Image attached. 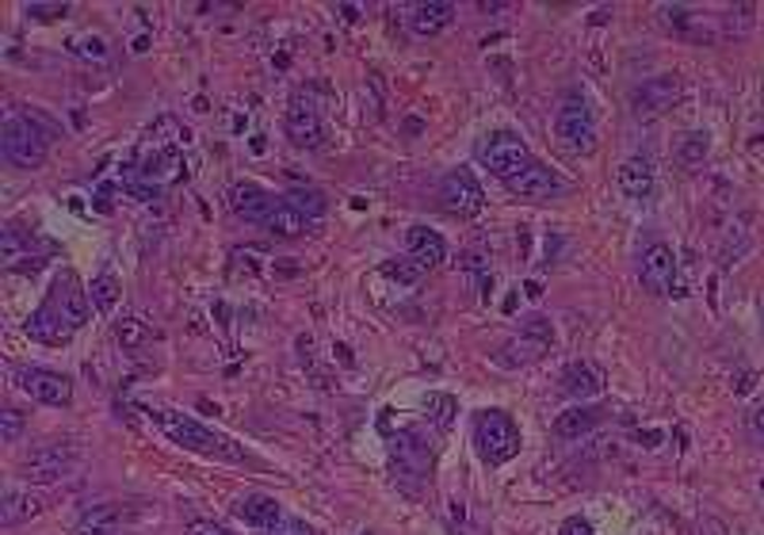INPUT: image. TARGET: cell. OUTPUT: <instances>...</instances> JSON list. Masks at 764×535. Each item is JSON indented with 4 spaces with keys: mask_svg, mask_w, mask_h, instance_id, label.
Instances as JSON below:
<instances>
[{
    "mask_svg": "<svg viewBox=\"0 0 764 535\" xmlns=\"http://www.w3.org/2000/svg\"><path fill=\"white\" fill-rule=\"evenodd\" d=\"M551 325H546V317H528V325H524V337H517V341H509V345L501 348V364H509V367H517V364H535L539 356L551 348Z\"/></svg>",
    "mask_w": 764,
    "mask_h": 535,
    "instance_id": "15",
    "label": "cell"
},
{
    "mask_svg": "<svg viewBox=\"0 0 764 535\" xmlns=\"http://www.w3.org/2000/svg\"><path fill=\"white\" fill-rule=\"evenodd\" d=\"M184 535H233V532L222 528V524H214V521H191Z\"/></svg>",
    "mask_w": 764,
    "mask_h": 535,
    "instance_id": "36",
    "label": "cell"
},
{
    "mask_svg": "<svg viewBox=\"0 0 764 535\" xmlns=\"http://www.w3.org/2000/svg\"><path fill=\"white\" fill-rule=\"evenodd\" d=\"M38 513H43V498L31 490H8L4 501H0V524H4V528L35 521Z\"/></svg>",
    "mask_w": 764,
    "mask_h": 535,
    "instance_id": "21",
    "label": "cell"
},
{
    "mask_svg": "<svg viewBox=\"0 0 764 535\" xmlns=\"http://www.w3.org/2000/svg\"><path fill=\"white\" fill-rule=\"evenodd\" d=\"M279 207V199L272 196L268 188H261V183L253 180H237L230 188V211L237 214L241 222H253V226H268L272 211Z\"/></svg>",
    "mask_w": 764,
    "mask_h": 535,
    "instance_id": "13",
    "label": "cell"
},
{
    "mask_svg": "<svg viewBox=\"0 0 764 535\" xmlns=\"http://www.w3.org/2000/svg\"><path fill=\"white\" fill-rule=\"evenodd\" d=\"M23 436V413L20 410H4L0 413V441L15 444Z\"/></svg>",
    "mask_w": 764,
    "mask_h": 535,
    "instance_id": "35",
    "label": "cell"
},
{
    "mask_svg": "<svg viewBox=\"0 0 764 535\" xmlns=\"http://www.w3.org/2000/svg\"><path fill=\"white\" fill-rule=\"evenodd\" d=\"M554 134L569 154L589 157L597 149V123H593V111L585 100H566L554 115Z\"/></svg>",
    "mask_w": 764,
    "mask_h": 535,
    "instance_id": "6",
    "label": "cell"
},
{
    "mask_svg": "<svg viewBox=\"0 0 764 535\" xmlns=\"http://www.w3.org/2000/svg\"><path fill=\"white\" fill-rule=\"evenodd\" d=\"M406 249H409V257H413L417 265H424L429 271L436 265H444V257H447L444 237H440L436 230H429V226H409L406 230Z\"/></svg>",
    "mask_w": 764,
    "mask_h": 535,
    "instance_id": "19",
    "label": "cell"
},
{
    "mask_svg": "<svg viewBox=\"0 0 764 535\" xmlns=\"http://www.w3.org/2000/svg\"><path fill=\"white\" fill-rule=\"evenodd\" d=\"M707 149H711V138H707L704 131H691L680 138V146H677V165L680 169H699L704 165V157H707Z\"/></svg>",
    "mask_w": 764,
    "mask_h": 535,
    "instance_id": "28",
    "label": "cell"
},
{
    "mask_svg": "<svg viewBox=\"0 0 764 535\" xmlns=\"http://www.w3.org/2000/svg\"><path fill=\"white\" fill-rule=\"evenodd\" d=\"M0 257H4V265H20V260H31V234H23L15 222H4V230H0Z\"/></svg>",
    "mask_w": 764,
    "mask_h": 535,
    "instance_id": "26",
    "label": "cell"
},
{
    "mask_svg": "<svg viewBox=\"0 0 764 535\" xmlns=\"http://www.w3.org/2000/svg\"><path fill=\"white\" fill-rule=\"evenodd\" d=\"M440 199H444V207L452 214H458V219H474V214H481V207H486V191L474 180V172H466V169H455L440 180Z\"/></svg>",
    "mask_w": 764,
    "mask_h": 535,
    "instance_id": "12",
    "label": "cell"
},
{
    "mask_svg": "<svg viewBox=\"0 0 764 535\" xmlns=\"http://www.w3.org/2000/svg\"><path fill=\"white\" fill-rule=\"evenodd\" d=\"M424 413L436 428H452L455 421V398L447 394H424Z\"/></svg>",
    "mask_w": 764,
    "mask_h": 535,
    "instance_id": "32",
    "label": "cell"
},
{
    "mask_svg": "<svg viewBox=\"0 0 764 535\" xmlns=\"http://www.w3.org/2000/svg\"><path fill=\"white\" fill-rule=\"evenodd\" d=\"M287 138L295 142L299 149H318L325 142V126H321V111L313 103V96L306 92H295L291 103H287Z\"/></svg>",
    "mask_w": 764,
    "mask_h": 535,
    "instance_id": "9",
    "label": "cell"
},
{
    "mask_svg": "<svg viewBox=\"0 0 764 535\" xmlns=\"http://www.w3.org/2000/svg\"><path fill=\"white\" fill-rule=\"evenodd\" d=\"M753 428H757V433L764 436V405H761L757 413H753Z\"/></svg>",
    "mask_w": 764,
    "mask_h": 535,
    "instance_id": "39",
    "label": "cell"
},
{
    "mask_svg": "<svg viewBox=\"0 0 764 535\" xmlns=\"http://www.w3.org/2000/svg\"><path fill=\"white\" fill-rule=\"evenodd\" d=\"M233 513H237L248 528H261V532L276 528V524L284 521V509H279V501L268 498V493H245V498L233 501Z\"/></svg>",
    "mask_w": 764,
    "mask_h": 535,
    "instance_id": "17",
    "label": "cell"
},
{
    "mask_svg": "<svg viewBox=\"0 0 764 535\" xmlns=\"http://www.w3.org/2000/svg\"><path fill=\"white\" fill-rule=\"evenodd\" d=\"M74 54H77V58L103 62V58H108V43H103L100 35H80V38H74Z\"/></svg>",
    "mask_w": 764,
    "mask_h": 535,
    "instance_id": "33",
    "label": "cell"
},
{
    "mask_svg": "<svg viewBox=\"0 0 764 535\" xmlns=\"http://www.w3.org/2000/svg\"><path fill=\"white\" fill-rule=\"evenodd\" d=\"M74 467H77V447L66 441H51V444L31 447V455L23 459V478L38 486H51V482H62Z\"/></svg>",
    "mask_w": 764,
    "mask_h": 535,
    "instance_id": "7",
    "label": "cell"
},
{
    "mask_svg": "<svg viewBox=\"0 0 764 535\" xmlns=\"http://www.w3.org/2000/svg\"><path fill=\"white\" fill-rule=\"evenodd\" d=\"M0 154L15 169H38L51 157V131H43L31 115H8L0 126Z\"/></svg>",
    "mask_w": 764,
    "mask_h": 535,
    "instance_id": "3",
    "label": "cell"
},
{
    "mask_svg": "<svg viewBox=\"0 0 764 535\" xmlns=\"http://www.w3.org/2000/svg\"><path fill=\"white\" fill-rule=\"evenodd\" d=\"M131 521V509H119V505H96L80 516V535H111L119 532L123 524Z\"/></svg>",
    "mask_w": 764,
    "mask_h": 535,
    "instance_id": "23",
    "label": "cell"
},
{
    "mask_svg": "<svg viewBox=\"0 0 764 535\" xmlns=\"http://www.w3.org/2000/svg\"><path fill=\"white\" fill-rule=\"evenodd\" d=\"M383 276H386V279H394V283H398V287H417L424 276H429V268L417 265V260L406 253V257H401V260H398V257L386 260V265H383Z\"/></svg>",
    "mask_w": 764,
    "mask_h": 535,
    "instance_id": "29",
    "label": "cell"
},
{
    "mask_svg": "<svg viewBox=\"0 0 764 535\" xmlns=\"http://www.w3.org/2000/svg\"><path fill=\"white\" fill-rule=\"evenodd\" d=\"M115 341L134 353V348H142L150 341V325L142 322V317H119V322H115Z\"/></svg>",
    "mask_w": 764,
    "mask_h": 535,
    "instance_id": "30",
    "label": "cell"
},
{
    "mask_svg": "<svg viewBox=\"0 0 764 535\" xmlns=\"http://www.w3.org/2000/svg\"><path fill=\"white\" fill-rule=\"evenodd\" d=\"M558 535H597V532H593V524L582 521V516H569V521L558 528Z\"/></svg>",
    "mask_w": 764,
    "mask_h": 535,
    "instance_id": "37",
    "label": "cell"
},
{
    "mask_svg": "<svg viewBox=\"0 0 764 535\" xmlns=\"http://www.w3.org/2000/svg\"><path fill=\"white\" fill-rule=\"evenodd\" d=\"M390 459H394V470H398L401 482L417 478V482H429L432 478V447L421 441V433L406 428L390 441Z\"/></svg>",
    "mask_w": 764,
    "mask_h": 535,
    "instance_id": "10",
    "label": "cell"
},
{
    "mask_svg": "<svg viewBox=\"0 0 764 535\" xmlns=\"http://www.w3.org/2000/svg\"><path fill=\"white\" fill-rule=\"evenodd\" d=\"M478 161L486 165L497 180H512V177H520L528 165H535V157H532V149H528V142L520 138V134L497 131L478 146Z\"/></svg>",
    "mask_w": 764,
    "mask_h": 535,
    "instance_id": "5",
    "label": "cell"
},
{
    "mask_svg": "<svg viewBox=\"0 0 764 535\" xmlns=\"http://www.w3.org/2000/svg\"><path fill=\"white\" fill-rule=\"evenodd\" d=\"M150 421L160 428V433L168 436L176 447H184V452H196L203 455V459H226V462H237L245 459V452H241L237 444L230 441V436L214 433V428L199 425L196 417H188V413H176V410H150Z\"/></svg>",
    "mask_w": 764,
    "mask_h": 535,
    "instance_id": "2",
    "label": "cell"
},
{
    "mask_svg": "<svg viewBox=\"0 0 764 535\" xmlns=\"http://www.w3.org/2000/svg\"><path fill=\"white\" fill-rule=\"evenodd\" d=\"M119 294H123V287H119V279L111 276V271L96 276L92 287H88V299H92V310H100V314H111V310H115Z\"/></svg>",
    "mask_w": 764,
    "mask_h": 535,
    "instance_id": "27",
    "label": "cell"
},
{
    "mask_svg": "<svg viewBox=\"0 0 764 535\" xmlns=\"http://www.w3.org/2000/svg\"><path fill=\"white\" fill-rule=\"evenodd\" d=\"M505 188L512 191V196H520V199H554V196H562L566 191V183L558 180V172L554 169H546V165H528L520 177H512V180H505Z\"/></svg>",
    "mask_w": 764,
    "mask_h": 535,
    "instance_id": "16",
    "label": "cell"
},
{
    "mask_svg": "<svg viewBox=\"0 0 764 535\" xmlns=\"http://www.w3.org/2000/svg\"><path fill=\"white\" fill-rule=\"evenodd\" d=\"M597 421H600L597 410H589V405H574V410L554 417V436H558V441H582V436H589L593 428H597Z\"/></svg>",
    "mask_w": 764,
    "mask_h": 535,
    "instance_id": "24",
    "label": "cell"
},
{
    "mask_svg": "<svg viewBox=\"0 0 764 535\" xmlns=\"http://www.w3.org/2000/svg\"><path fill=\"white\" fill-rule=\"evenodd\" d=\"M452 15H455V8L444 4V0H424V4L409 8L406 23H409V31H413L417 38H432V35H440L447 23H452Z\"/></svg>",
    "mask_w": 764,
    "mask_h": 535,
    "instance_id": "18",
    "label": "cell"
},
{
    "mask_svg": "<svg viewBox=\"0 0 764 535\" xmlns=\"http://www.w3.org/2000/svg\"><path fill=\"white\" fill-rule=\"evenodd\" d=\"M639 283H642V291H650L654 299L669 294L673 283H677V253L662 242L650 245L639 257Z\"/></svg>",
    "mask_w": 764,
    "mask_h": 535,
    "instance_id": "11",
    "label": "cell"
},
{
    "mask_svg": "<svg viewBox=\"0 0 764 535\" xmlns=\"http://www.w3.org/2000/svg\"><path fill=\"white\" fill-rule=\"evenodd\" d=\"M15 382H20L23 394H31L43 405L66 410V405L74 402V382H69V375L51 371V367H20V371H15Z\"/></svg>",
    "mask_w": 764,
    "mask_h": 535,
    "instance_id": "8",
    "label": "cell"
},
{
    "mask_svg": "<svg viewBox=\"0 0 764 535\" xmlns=\"http://www.w3.org/2000/svg\"><path fill=\"white\" fill-rule=\"evenodd\" d=\"M88 310H92V299H88L77 271H58L43 306L27 317V337L38 341V345H66L77 330H85Z\"/></svg>",
    "mask_w": 764,
    "mask_h": 535,
    "instance_id": "1",
    "label": "cell"
},
{
    "mask_svg": "<svg viewBox=\"0 0 764 535\" xmlns=\"http://www.w3.org/2000/svg\"><path fill=\"white\" fill-rule=\"evenodd\" d=\"M616 183L627 199H650V191H654V165L646 157H627L616 169Z\"/></svg>",
    "mask_w": 764,
    "mask_h": 535,
    "instance_id": "20",
    "label": "cell"
},
{
    "mask_svg": "<svg viewBox=\"0 0 764 535\" xmlns=\"http://www.w3.org/2000/svg\"><path fill=\"white\" fill-rule=\"evenodd\" d=\"M558 382H562L558 390L569 398H597L605 390V379H600V371L593 364H569Z\"/></svg>",
    "mask_w": 764,
    "mask_h": 535,
    "instance_id": "22",
    "label": "cell"
},
{
    "mask_svg": "<svg viewBox=\"0 0 764 535\" xmlns=\"http://www.w3.org/2000/svg\"><path fill=\"white\" fill-rule=\"evenodd\" d=\"M680 92H685V85H680L677 74H657L634 89L631 108L634 115H662V111H669L680 100Z\"/></svg>",
    "mask_w": 764,
    "mask_h": 535,
    "instance_id": "14",
    "label": "cell"
},
{
    "mask_svg": "<svg viewBox=\"0 0 764 535\" xmlns=\"http://www.w3.org/2000/svg\"><path fill=\"white\" fill-rule=\"evenodd\" d=\"M310 226H313V222L306 219V214L295 211L291 203H284V196H279V207L272 211V219H268V226H264V230H268L272 237H302Z\"/></svg>",
    "mask_w": 764,
    "mask_h": 535,
    "instance_id": "25",
    "label": "cell"
},
{
    "mask_svg": "<svg viewBox=\"0 0 764 535\" xmlns=\"http://www.w3.org/2000/svg\"><path fill=\"white\" fill-rule=\"evenodd\" d=\"M284 203H291L295 211L306 214L310 222H318L321 214H325V196H321V191H302V188L299 191H287Z\"/></svg>",
    "mask_w": 764,
    "mask_h": 535,
    "instance_id": "31",
    "label": "cell"
},
{
    "mask_svg": "<svg viewBox=\"0 0 764 535\" xmlns=\"http://www.w3.org/2000/svg\"><path fill=\"white\" fill-rule=\"evenodd\" d=\"M23 12H27V20H35V23H51V20H58V15H66L69 4H66V0H62V4H58V0H54V4H38V0H35V4H27Z\"/></svg>",
    "mask_w": 764,
    "mask_h": 535,
    "instance_id": "34",
    "label": "cell"
},
{
    "mask_svg": "<svg viewBox=\"0 0 764 535\" xmlns=\"http://www.w3.org/2000/svg\"><path fill=\"white\" fill-rule=\"evenodd\" d=\"M261 535H313L310 528H302V524H276V528L261 532Z\"/></svg>",
    "mask_w": 764,
    "mask_h": 535,
    "instance_id": "38",
    "label": "cell"
},
{
    "mask_svg": "<svg viewBox=\"0 0 764 535\" xmlns=\"http://www.w3.org/2000/svg\"><path fill=\"white\" fill-rule=\"evenodd\" d=\"M474 447H478L481 462H489V467H501V462L517 459L520 452L517 421L501 410H481L474 417Z\"/></svg>",
    "mask_w": 764,
    "mask_h": 535,
    "instance_id": "4",
    "label": "cell"
}]
</instances>
